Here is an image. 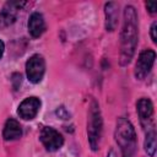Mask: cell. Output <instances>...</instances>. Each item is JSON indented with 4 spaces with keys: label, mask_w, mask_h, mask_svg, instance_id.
I'll return each instance as SVG.
<instances>
[{
    "label": "cell",
    "mask_w": 157,
    "mask_h": 157,
    "mask_svg": "<svg viewBox=\"0 0 157 157\" xmlns=\"http://www.w3.org/2000/svg\"><path fill=\"white\" fill-rule=\"evenodd\" d=\"M139 38V18L134 6L128 5L124 9V22L120 36V65L126 66L134 54Z\"/></svg>",
    "instance_id": "cell-1"
},
{
    "label": "cell",
    "mask_w": 157,
    "mask_h": 157,
    "mask_svg": "<svg viewBox=\"0 0 157 157\" xmlns=\"http://www.w3.org/2000/svg\"><path fill=\"white\" fill-rule=\"evenodd\" d=\"M115 142L118 144L121 157H134L137 148V139L135 128L126 118H119L117 120L114 131Z\"/></svg>",
    "instance_id": "cell-2"
},
{
    "label": "cell",
    "mask_w": 157,
    "mask_h": 157,
    "mask_svg": "<svg viewBox=\"0 0 157 157\" xmlns=\"http://www.w3.org/2000/svg\"><path fill=\"white\" fill-rule=\"evenodd\" d=\"M102 130H103V120H102V115H101L99 104L96 102V99H92L90 110H88V123H87L88 144H90L92 151H97L99 148Z\"/></svg>",
    "instance_id": "cell-3"
},
{
    "label": "cell",
    "mask_w": 157,
    "mask_h": 157,
    "mask_svg": "<svg viewBox=\"0 0 157 157\" xmlns=\"http://www.w3.org/2000/svg\"><path fill=\"white\" fill-rule=\"evenodd\" d=\"M45 72V61L44 58L39 54L32 55L26 63V74L27 78L32 83H38L42 81Z\"/></svg>",
    "instance_id": "cell-4"
},
{
    "label": "cell",
    "mask_w": 157,
    "mask_h": 157,
    "mask_svg": "<svg viewBox=\"0 0 157 157\" xmlns=\"http://www.w3.org/2000/svg\"><path fill=\"white\" fill-rule=\"evenodd\" d=\"M156 59V53L151 49H146L140 53L136 65H135V77L137 80H144L151 71Z\"/></svg>",
    "instance_id": "cell-5"
},
{
    "label": "cell",
    "mask_w": 157,
    "mask_h": 157,
    "mask_svg": "<svg viewBox=\"0 0 157 157\" xmlns=\"http://www.w3.org/2000/svg\"><path fill=\"white\" fill-rule=\"evenodd\" d=\"M39 140L48 151H56L64 145V139L54 128L44 126L40 130Z\"/></svg>",
    "instance_id": "cell-6"
},
{
    "label": "cell",
    "mask_w": 157,
    "mask_h": 157,
    "mask_svg": "<svg viewBox=\"0 0 157 157\" xmlns=\"http://www.w3.org/2000/svg\"><path fill=\"white\" fill-rule=\"evenodd\" d=\"M136 112L145 130L153 128V104L148 98H140L136 102Z\"/></svg>",
    "instance_id": "cell-7"
},
{
    "label": "cell",
    "mask_w": 157,
    "mask_h": 157,
    "mask_svg": "<svg viewBox=\"0 0 157 157\" xmlns=\"http://www.w3.org/2000/svg\"><path fill=\"white\" fill-rule=\"evenodd\" d=\"M23 5H26L25 1H7L0 11V26L7 27L13 23L17 17L18 10H21Z\"/></svg>",
    "instance_id": "cell-8"
},
{
    "label": "cell",
    "mask_w": 157,
    "mask_h": 157,
    "mask_svg": "<svg viewBox=\"0 0 157 157\" xmlns=\"http://www.w3.org/2000/svg\"><path fill=\"white\" fill-rule=\"evenodd\" d=\"M39 108H40V99L37 97H28L20 103L17 114L20 115V118L25 120H31L38 114Z\"/></svg>",
    "instance_id": "cell-9"
},
{
    "label": "cell",
    "mask_w": 157,
    "mask_h": 157,
    "mask_svg": "<svg viewBox=\"0 0 157 157\" xmlns=\"http://www.w3.org/2000/svg\"><path fill=\"white\" fill-rule=\"evenodd\" d=\"M28 32L33 38L40 37L45 31V21L42 13L33 12L28 20Z\"/></svg>",
    "instance_id": "cell-10"
},
{
    "label": "cell",
    "mask_w": 157,
    "mask_h": 157,
    "mask_svg": "<svg viewBox=\"0 0 157 157\" xmlns=\"http://www.w3.org/2000/svg\"><path fill=\"white\" fill-rule=\"evenodd\" d=\"M119 6L117 2H107L104 5V13H105V29L109 32H113L117 28L118 25V17H119Z\"/></svg>",
    "instance_id": "cell-11"
},
{
    "label": "cell",
    "mask_w": 157,
    "mask_h": 157,
    "mask_svg": "<svg viewBox=\"0 0 157 157\" xmlns=\"http://www.w3.org/2000/svg\"><path fill=\"white\" fill-rule=\"evenodd\" d=\"M21 135H22V128H21L20 123L12 118L7 119L4 125L2 137L7 141H11V140H16V139L21 137Z\"/></svg>",
    "instance_id": "cell-12"
},
{
    "label": "cell",
    "mask_w": 157,
    "mask_h": 157,
    "mask_svg": "<svg viewBox=\"0 0 157 157\" xmlns=\"http://www.w3.org/2000/svg\"><path fill=\"white\" fill-rule=\"evenodd\" d=\"M145 131H146V135H145L144 147H145L146 153L150 157H153L155 152H156V130H155V126L151 129H147Z\"/></svg>",
    "instance_id": "cell-13"
},
{
    "label": "cell",
    "mask_w": 157,
    "mask_h": 157,
    "mask_svg": "<svg viewBox=\"0 0 157 157\" xmlns=\"http://www.w3.org/2000/svg\"><path fill=\"white\" fill-rule=\"evenodd\" d=\"M145 5H146V9L148 10L150 13H155L157 11V2L156 1H147Z\"/></svg>",
    "instance_id": "cell-14"
},
{
    "label": "cell",
    "mask_w": 157,
    "mask_h": 157,
    "mask_svg": "<svg viewBox=\"0 0 157 157\" xmlns=\"http://www.w3.org/2000/svg\"><path fill=\"white\" fill-rule=\"evenodd\" d=\"M56 115H58L59 118H61V119H69V117H70V114L65 110L64 107H60V108L56 109Z\"/></svg>",
    "instance_id": "cell-15"
},
{
    "label": "cell",
    "mask_w": 157,
    "mask_h": 157,
    "mask_svg": "<svg viewBox=\"0 0 157 157\" xmlns=\"http://www.w3.org/2000/svg\"><path fill=\"white\" fill-rule=\"evenodd\" d=\"M156 29H157V22L155 21L152 25H151V39H152V42L153 43H156L157 42V37H156Z\"/></svg>",
    "instance_id": "cell-16"
},
{
    "label": "cell",
    "mask_w": 157,
    "mask_h": 157,
    "mask_svg": "<svg viewBox=\"0 0 157 157\" xmlns=\"http://www.w3.org/2000/svg\"><path fill=\"white\" fill-rule=\"evenodd\" d=\"M4 50H5V44H4V42L0 39V59H1L2 54H4Z\"/></svg>",
    "instance_id": "cell-17"
},
{
    "label": "cell",
    "mask_w": 157,
    "mask_h": 157,
    "mask_svg": "<svg viewBox=\"0 0 157 157\" xmlns=\"http://www.w3.org/2000/svg\"><path fill=\"white\" fill-rule=\"evenodd\" d=\"M107 157H115V155H114V152H113V151H109V153L107 155Z\"/></svg>",
    "instance_id": "cell-18"
}]
</instances>
